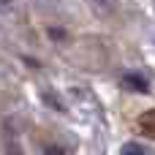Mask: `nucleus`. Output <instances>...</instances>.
<instances>
[{
  "label": "nucleus",
  "mask_w": 155,
  "mask_h": 155,
  "mask_svg": "<svg viewBox=\"0 0 155 155\" xmlns=\"http://www.w3.org/2000/svg\"><path fill=\"white\" fill-rule=\"evenodd\" d=\"M125 84L136 87L139 93H147V90H150V82H147L144 76H139V74H125Z\"/></svg>",
  "instance_id": "obj_1"
},
{
  "label": "nucleus",
  "mask_w": 155,
  "mask_h": 155,
  "mask_svg": "<svg viewBox=\"0 0 155 155\" xmlns=\"http://www.w3.org/2000/svg\"><path fill=\"white\" fill-rule=\"evenodd\" d=\"M120 155H144V147L136 144V142H128V144L120 150Z\"/></svg>",
  "instance_id": "obj_2"
}]
</instances>
